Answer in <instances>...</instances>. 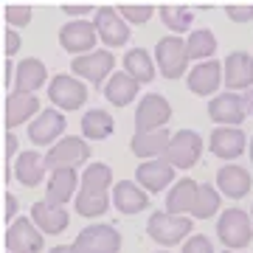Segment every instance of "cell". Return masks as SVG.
I'll return each mask as SVG.
<instances>
[{"label":"cell","instance_id":"836d02e7","mask_svg":"<svg viewBox=\"0 0 253 253\" xmlns=\"http://www.w3.org/2000/svg\"><path fill=\"white\" fill-rule=\"evenodd\" d=\"M161 20H163V26L169 28L174 37L186 34V31L191 34L194 9H189V6H163V9H161Z\"/></svg>","mask_w":253,"mask_h":253},{"label":"cell","instance_id":"b9f144b4","mask_svg":"<svg viewBox=\"0 0 253 253\" xmlns=\"http://www.w3.org/2000/svg\"><path fill=\"white\" fill-rule=\"evenodd\" d=\"M17 208H20L17 206V197L9 191V194H6V222H9V225L17 219Z\"/></svg>","mask_w":253,"mask_h":253},{"label":"cell","instance_id":"1f68e13d","mask_svg":"<svg viewBox=\"0 0 253 253\" xmlns=\"http://www.w3.org/2000/svg\"><path fill=\"white\" fill-rule=\"evenodd\" d=\"M186 45H189V59L194 62H208L217 54V37L211 28H194L186 37Z\"/></svg>","mask_w":253,"mask_h":253},{"label":"cell","instance_id":"ac0fdd59","mask_svg":"<svg viewBox=\"0 0 253 253\" xmlns=\"http://www.w3.org/2000/svg\"><path fill=\"white\" fill-rule=\"evenodd\" d=\"M225 71V90H253V54L231 51L222 62Z\"/></svg>","mask_w":253,"mask_h":253},{"label":"cell","instance_id":"4316f807","mask_svg":"<svg viewBox=\"0 0 253 253\" xmlns=\"http://www.w3.org/2000/svg\"><path fill=\"white\" fill-rule=\"evenodd\" d=\"M48 79V68L42 59L37 56H26L17 62V79H14V90L20 93H37Z\"/></svg>","mask_w":253,"mask_h":253},{"label":"cell","instance_id":"83f0119b","mask_svg":"<svg viewBox=\"0 0 253 253\" xmlns=\"http://www.w3.org/2000/svg\"><path fill=\"white\" fill-rule=\"evenodd\" d=\"M172 141V132L169 129H155V132H135L132 141H129V149L135 158H144V161H155L158 155H166V146Z\"/></svg>","mask_w":253,"mask_h":253},{"label":"cell","instance_id":"9a60e30c","mask_svg":"<svg viewBox=\"0 0 253 253\" xmlns=\"http://www.w3.org/2000/svg\"><path fill=\"white\" fill-rule=\"evenodd\" d=\"M174 172H177V169H174L166 158L144 161L141 166H138V172H135V183L146 191V194H158V191L172 189L174 183H177L174 180Z\"/></svg>","mask_w":253,"mask_h":253},{"label":"cell","instance_id":"ab89813d","mask_svg":"<svg viewBox=\"0 0 253 253\" xmlns=\"http://www.w3.org/2000/svg\"><path fill=\"white\" fill-rule=\"evenodd\" d=\"M20 51V34H17V28H6V56H14Z\"/></svg>","mask_w":253,"mask_h":253},{"label":"cell","instance_id":"4fadbf2b","mask_svg":"<svg viewBox=\"0 0 253 253\" xmlns=\"http://www.w3.org/2000/svg\"><path fill=\"white\" fill-rule=\"evenodd\" d=\"M59 45L68 51V54H90L99 45V31L90 20H71L59 28Z\"/></svg>","mask_w":253,"mask_h":253},{"label":"cell","instance_id":"d6986e66","mask_svg":"<svg viewBox=\"0 0 253 253\" xmlns=\"http://www.w3.org/2000/svg\"><path fill=\"white\" fill-rule=\"evenodd\" d=\"M31 219H34V225L40 228L45 236L62 234L65 228L71 225V214H68V208L56 206V203H51V200H37L34 206H31Z\"/></svg>","mask_w":253,"mask_h":253},{"label":"cell","instance_id":"e575fe53","mask_svg":"<svg viewBox=\"0 0 253 253\" xmlns=\"http://www.w3.org/2000/svg\"><path fill=\"white\" fill-rule=\"evenodd\" d=\"M76 214L87 219H96V217H104L110 211V194H87V191H79L76 194Z\"/></svg>","mask_w":253,"mask_h":253},{"label":"cell","instance_id":"e0dca14e","mask_svg":"<svg viewBox=\"0 0 253 253\" xmlns=\"http://www.w3.org/2000/svg\"><path fill=\"white\" fill-rule=\"evenodd\" d=\"M245 146H251V144H248V135L239 126H214L211 135H208V149L217 158H222L225 163L239 158L245 152Z\"/></svg>","mask_w":253,"mask_h":253},{"label":"cell","instance_id":"d6a6232c","mask_svg":"<svg viewBox=\"0 0 253 253\" xmlns=\"http://www.w3.org/2000/svg\"><path fill=\"white\" fill-rule=\"evenodd\" d=\"M222 206V194H219L217 186H211V183H200V191H197V203H194V211H191V217L197 219H211L222 214L219 211Z\"/></svg>","mask_w":253,"mask_h":253},{"label":"cell","instance_id":"f1b7e54d","mask_svg":"<svg viewBox=\"0 0 253 253\" xmlns=\"http://www.w3.org/2000/svg\"><path fill=\"white\" fill-rule=\"evenodd\" d=\"M79 126H82V138H84V141H104L107 135H113L116 121H113L110 113L93 107V110H87V113H82Z\"/></svg>","mask_w":253,"mask_h":253},{"label":"cell","instance_id":"52a82bcc","mask_svg":"<svg viewBox=\"0 0 253 253\" xmlns=\"http://www.w3.org/2000/svg\"><path fill=\"white\" fill-rule=\"evenodd\" d=\"M48 99L56 110H65V113L82 110L84 101H87V84L76 76H71V73H59L48 84Z\"/></svg>","mask_w":253,"mask_h":253},{"label":"cell","instance_id":"f35d334b","mask_svg":"<svg viewBox=\"0 0 253 253\" xmlns=\"http://www.w3.org/2000/svg\"><path fill=\"white\" fill-rule=\"evenodd\" d=\"M225 14L234 23H248V20H253V6H228Z\"/></svg>","mask_w":253,"mask_h":253},{"label":"cell","instance_id":"30bf717a","mask_svg":"<svg viewBox=\"0 0 253 253\" xmlns=\"http://www.w3.org/2000/svg\"><path fill=\"white\" fill-rule=\"evenodd\" d=\"M200 155H203V135L194 129H180V132H172V141L166 146L163 158L174 169H191V166H197Z\"/></svg>","mask_w":253,"mask_h":253},{"label":"cell","instance_id":"ffe728a7","mask_svg":"<svg viewBox=\"0 0 253 253\" xmlns=\"http://www.w3.org/2000/svg\"><path fill=\"white\" fill-rule=\"evenodd\" d=\"M217 189L219 194H225L231 200H242L253 189V177L239 163H222L217 169Z\"/></svg>","mask_w":253,"mask_h":253},{"label":"cell","instance_id":"8d00e7d4","mask_svg":"<svg viewBox=\"0 0 253 253\" xmlns=\"http://www.w3.org/2000/svg\"><path fill=\"white\" fill-rule=\"evenodd\" d=\"M118 11H121V17H124L129 26H144V23H149L152 14H155L152 6H121Z\"/></svg>","mask_w":253,"mask_h":253},{"label":"cell","instance_id":"8992f818","mask_svg":"<svg viewBox=\"0 0 253 253\" xmlns=\"http://www.w3.org/2000/svg\"><path fill=\"white\" fill-rule=\"evenodd\" d=\"M121 245H124L121 231L116 225H107V222L82 228L73 239V248L79 253H118Z\"/></svg>","mask_w":253,"mask_h":253},{"label":"cell","instance_id":"5bb4252c","mask_svg":"<svg viewBox=\"0 0 253 253\" xmlns=\"http://www.w3.org/2000/svg\"><path fill=\"white\" fill-rule=\"evenodd\" d=\"M208 118L217 126H239L248 118V107H245L242 93H217L208 101Z\"/></svg>","mask_w":253,"mask_h":253},{"label":"cell","instance_id":"6da1fadb","mask_svg":"<svg viewBox=\"0 0 253 253\" xmlns=\"http://www.w3.org/2000/svg\"><path fill=\"white\" fill-rule=\"evenodd\" d=\"M155 62H158V73L163 79H180V76H189V45L183 37L166 34L158 40L155 45Z\"/></svg>","mask_w":253,"mask_h":253},{"label":"cell","instance_id":"d4e9b609","mask_svg":"<svg viewBox=\"0 0 253 253\" xmlns=\"http://www.w3.org/2000/svg\"><path fill=\"white\" fill-rule=\"evenodd\" d=\"M197 191H200V183L191 180V177H183L177 180L169 189L166 194V211L174 214V217H186L194 211V203H197Z\"/></svg>","mask_w":253,"mask_h":253},{"label":"cell","instance_id":"bcb514c9","mask_svg":"<svg viewBox=\"0 0 253 253\" xmlns=\"http://www.w3.org/2000/svg\"><path fill=\"white\" fill-rule=\"evenodd\" d=\"M248 155H251V163H253V135H251V146H248Z\"/></svg>","mask_w":253,"mask_h":253},{"label":"cell","instance_id":"277c9868","mask_svg":"<svg viewBox=\"0 0 253 253\" xmlns=\"http://www.w3.org/2000/svg\"><path fill=\"white\" fill-rule=\"evenodd\" d=\"M116 68V54L110 48H96L90 54L73 56L71 71L76 79H82L84 84H107V79L113 76Z\"/></svg>","mask_w":253,"mask_h":253},{"label":"cell","instance_id":"ee69618b","mask_svg":"<svg viewBox=\"0 0 253 253\" xmlns=\"http://www.w3.org/2000/svg\"><path fill=\"white\" fill-rule=\"evenodd\" d=\"M242 99H245V107H248V116H253V90H245Z\"/></svg>","mask_w":253,"mask_h":253},{"label":"cell","instance_id":"681fc988","mask_svg":"<svg viewBox=\"0 0 253 253\" xmlns=\"http://www.w3.org/2000/svg\"><path fill=\"white\" fill-rule=\"evenodd\" d=\"M158 253H169V251H158Z\"/></svg>","mask_w":253,"mask_h":253},{"label":"cell","instance_id":"603a6c76","mask_svg":"<svg viewBox=\"0 0 253 253\" xmlns=\"http://www.w3.org/2000/svg\"><path fill=\"white\" fill-rule=\"evenodd\" d=\"M76 189H82V174H76V169H54L45 183V200L65 206V203L76 200V194H79Z\"/></svg>","mask_w":253,"mask_h":253},{"label":"cell","instance_id":"c3c4849f","mask_svg":"<svg viewBox=\"0 0 253 253\" xmlns=\"http://www.w3.org/2000/svg\"><path fill=\"white\" fill-rule=\"evenodd\" d=\"M251 219H253V208H251Z\"/></svg>","mask_w":253,"mask_h":253},{"label":"cell","instance_id":"7402d4cb","mask_svg":"<svg viewBox=\"0 0 253 253\" xmlns=\"http://www.w3.org/2000/svg\"><path fill=\"white\" fill-rule=\"evenodd\" d=\"M45 169H48L45 155H40L37 149H23V152L17 155L14 166H11L14 180H17L20 186H26V189L40 186V183H42V177H45Z\"/></svg>","mask_w":253,"mask_h":253},{"label":"cell","instance_id":"8fae6325","mask_svg":"<svg viewBox=\"0 0 253 253\" xmlns=\"http://www.w3.org/2000/svg\"><path fill=\"white\" fill-rule=\"evenodd\" d=\"M65 113L56 107H45L40 116L28 124V138L34 146H54L65 138Z\"/></svg>","mask_w":253,"mask_h":253},{"label":"cell","instance_id":"2e32d148","mask_svg":"<svg viewBox=\"0 0 253 253\" xmlns=\"http://www.w3.org/2000/svg\"><path fill=\"white\" fill-rule=\"evenodd\" d=\"M186 82H189V90L194 93V96H217L219 84L225 82V71H222V62H217V59H208V62H197L191 65L189 76H186Z\"/></svg>","mask_w":253,"mask_h":253},{"label":"cell","instance_id":"ba28073f","mask_svg":"<svg viewBox=\"0 0 253 253\" xmlns=\"http://www.w3.org/2000/svg\"><path fill=\"white\" fill-rule=\"evenodd\" d=\"M172 118V104L161 93H146L141 96L135 107V132H155V129H166Z\"/></svg>","mask_w":253,"mask_h":253},{"label":"cell","instance_id":"3957f363","mask_svg":"<svg viewBox=\"0 0 253 253\" xmlns=\"http://www.w3.org/2000/svg\"><path fill=\"white\" fill-rule=\"evenodd\" d=\"M191 219L189 217H174L169 211H155L146 219V234L149 239L163 248H172V245H180L183 239H191Z\"/></svg>","mask_w":253,"mask_h":253},{"label":"cell","instance_id":"7bdbcfd3","mask_svg":"<svg viewBox=\"0 0 253 253\" xmlns=\"http://www.w3.org/2000/svg\"><path fill=\"white\" fill-rule=\"evenodd\" d=\"M17 155H20L17 135H14V132H6V158H9V161H17Z\"/></svg>","mask_w":253,"mask_h":253},{"label":"cell","instance_id":"7c38bea8","mask_svg":"<svg viewBox=\"0 0 253 253\" xmlns=\"http://www.w3.org/2000/svg\"><path fill=\"white\" fill-rule=\"evenodd\" d=\"M6 248L9 253H42L45 234L34 225L31 217H17L6 231Z\"/></svg>","mask_w":253,"mask_h":253},{"label":"cell","instance_id":"7dc6e473","mask_svg":"<svg viewBox=\"0 0 253 253\" xmlns=\"http://www.w3.org/2000/svg\"><path fill=\"white\" fill-rule=\"evenodd\" d=\"M222 253H242V251H222Z\"/></svg>","mask_w":253,"mask_h":253},{"label":"cell","instance_id":"44dd1931","mask_svg":"<svg viewBox=\"0 0 253 253\" xmlns=\"http://www.w3.org/2000/svg\"><path fill=\"white\" fill-rule=\"evenodd\" d=\"M40 113H42V107H40L37 93L11 90L9 96H6V126H9V129H14V126H20V124H31Z\"/></svg>","mask_w":253,"mask_h":253},{"label":"cell","instance_id":"f546056e","mask_svg":"<svg viewBox=\"0 0 253 253\" xmlns=\"http://www.w3.org/2000/svg\"><path fill=\"white\" fill-rule=\"evenodd\" d=\"M121 62H124V71L129 73V76L138 82V84L152 82L155 73H158V65H155V59L149 56V51H144V48H129Z\"/></svg>","mask_w":253,"mask_h":253},{"label":"cell","instance_id":"cb8c5ba5","mask_svg":"<svg viewBox=\"0 0 253 253\" xmlns=\"http://www.w3.org/2000/svg\"><path fill=\"white\" fill-rule=\"evenodd\" d=\"M113 206H116V211L132 217V214H141L149 208V194L135 180H118L113 189Z\"/></svg>","mask_w":253,"mask_h":253},{"label":"cell","instance_id":"60d3db41","mask_svg":"<svg viewBox=\"0 0 253 253\" xmlns=\"http://www.w3.org/2000/svg\"><path fill=\"white\" fill-rule=\"evenodd\" d=\"M62 11L76 20H87L90 14H96V9H90V6H62Z\"/></svg>","mask_w":253,"mask_h":253},{"label":"cell","instance_id":"f6af8a7d","mask_svg":"<svg viewBox=\"0 0 253 253\" xmlns=\"http://www.w3.org/2000/svg\"><path fill=\"white\" fill-rule=\"evenodd\" d=\"M48 253H79L73 245H56V248H51Z\"/></svg>","mask_w":253,"mask_h":253},{"label":"cell","instance_id":"74e56055","mask_svg":"<svg viewBox=\"0 0 253 253\" xmlns=\"http://www.w3.org/2000/svg\"><path fill=\"white\" fill-rule=\"evenodd\" d=\"M180 253H214V242L203 234H194L191 239L183 242V251Z\"/></svg>","mask_w":253,"mask_h":253},{"label":"cell","instance_id":"4dcf8cb0","mask_svg":"<svg viewBox=\"0 0 253 253\" xmlns=\"http://www.w3.org/2000/svg\"><path fill=\"white\" fill-rule=\"evenodd\" d=\"M113 186V169L107 163H87L84 172H82V189L79 191H87V194H107Z\"/></svg>","mask_w":253,"mask_h":253},{"label":"cell","instance_id":"d590c367","mask_svg":"<svg viewBox=\"0 0 253 253\" xmlns=\"http://www.w3.org/2000/svg\"><path fill=\"white\" fill-rule=\"evenodd\" d=\"M3 14H6L9 28H26L28 23H31L34 9H31V6H17V3H9V6L3 9Z\"/></svg>","mask_w":253,"mask_h":253},{"label":"cell","instance_id":"7a4b0ae2","mask_svg":"<svg viewBox=\"0 0 253 253\" xmlns=\"http://www.w3.org/2000/svg\"><path fill=\"white\" fill-rule=\"evenodd\" d=\"M217 239L228 251H242L253 239V219L242 208H225L217 217Z\"/></svg>","mask_w":253,"mask_h":253},{"label":"cell","instance_id":"5b68a950","mask_svg":"<svg viewBox=\"0 0 253 253\" xmlns=\"http://www.w3.org/2000/svg\"><path fill=\"white\" fill-rule=\"evenodd\" d=\"M93 158L90 152V141H84L79 135H65L59 144H54L45 155L48 169H79Z\"/></svg>","mask_w":253,"mask_h":253},{"label":"cell","instance_id":"9c48e42d","mask_svg":"<svg viewBox=\"0 0 253 253\" xmlns=\"http://www.w3.org/2000/svg\"><path fill=\"white\" fill-rule=\"evenodd\" d=\"M93 26L99 31V42L101 45H110V51L126 45L129 42V23L121 17V11L113 9V6H101L93 14Z\"/></svg>","mask_w":253,"mask_h":253},{"label":"cell","instance_id":"484cf974","mask_svg":"<svg viewBox=\"0 0 253 253\" xmlns=\"http://www.w3.org/2000/svg\"><path fill=\"white\" fill-rule=\"evenodd\" d=\"M138 90H141V84H138L129 73H126V71H116L107 79V84H104V99H107L113 107H126V104H132V101H135Z\"/></svg>","mask_w":253,"mask_h":253}]
</instances>
